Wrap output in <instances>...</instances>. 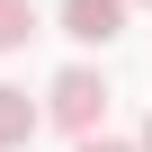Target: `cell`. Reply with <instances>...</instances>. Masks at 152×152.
<instances>
[{
  "label": "cell",
  "mask_w": 152,
  "mask_h": 152,
  "mask_svg": "<svg viewBox=\"0 0 152 152\" xmlns=\"http://www.w3.org/2000/svg\"><path fill=\"white\" fill-rule=\"evenodd\" d=\"M36 36V0H0V54H18Z\"/></svg>",
  "instance_id": "277c9868"
},
{
  "label": "cell",
  "mask_w": 152,
  "mask_h": 152,
  "mask_svg": "<svg viewBox=\"0 0 152 152\" xmlns=\"http://www.w3.org/2000/svg\"><path fill=\"white\" fill-rule=\"evenodd\" d=\"M36 125H45V107H36V99H27L18 81H0V152H18V143H27Z\"/></svg>",
  "instance_id": "3957f363"
},
{
  "label": "cell",
  "mask_w": 152,
  "mask_h": 152,
  "mask_svg": "<svg viewBox=\"0 0 152 152\" xmlns=\"http://www.w3.org/2000/svg\"><path fill=\"white\" fill-rule=\"evenodd\" d=\"M125 9L134 0H63V36L72 45H116L125 36Z\"/></svg>",
  "instance_id": "7a4b0ae2"
},
{
  "label": "cell",
  "mask_w": 152,
  "mask_h": 152,
  "mask_svg": "<svg viewBox=\"0 0 152 152\" xmlns=\"http://www.w3.org/2000/svg\"><path fill=\"white\" fill-rule=\"evenodd\" d=\"M143 152H152V116H143Z\"/></svg>",
  "instance_id": "8992f818"
},
{
  "label": "cell",
  "mask_w": 152,
  "mask_h": 152,
  "mask_svg": "<svg viewBox=\"0 0 152 152\" xmlns=\"http://www.w3.org/2000/svg\"><path fill=\"white\" fill-rule=\"evenodd\" d=\"M81 152H143V143H107V134H81Z\"/></svg>",
  "instance_id": "5b68a950"
},
{
  "label": "cell",
  "mask_w": 152,
  "mask_h": 152,
  "mask_svg": "<svg viewBox=\"0 0 152 152\" xmlns=\"http://www.w3.org/2000/svg\"><path fill=\"white\" fill-rule=\"evenodd\" d=\"M45 116H54L63 134H99V116H107V81H99L90 63L54 72V90H45Z\"/></svg>",
  "instance_id": "6da1fadb"
}]
</instances>
